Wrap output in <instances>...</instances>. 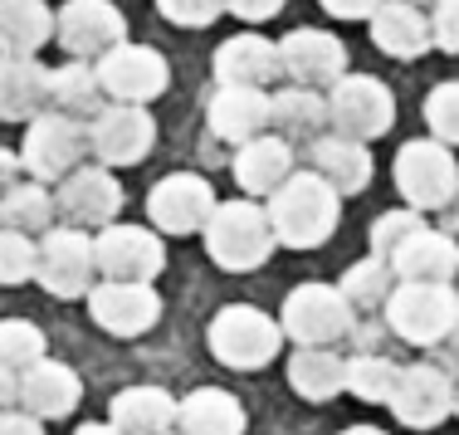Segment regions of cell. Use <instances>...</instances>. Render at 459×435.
<instances>
[{"label":"cell","instance_id":"obj_53","mask_svg":"<svg viewBox=\"0 0 459 435\" xmlns=\"http://www.w3.org/2000/svg\"><path fill=\"white\" fill-rule=\"evenodd\" d=\"M455 416H459V396H455Z\"/></svg>","mask_w":459,"mask_h":435},{"label":"cell","instance_id":"obj_17","mask_svg":"<svg viewBox=\"0 0 459 435\" xmlns=\"http://www.w3.org/2000/svg\"><path fill=\"white\" fill-rule=\"evenodd\" d=\"M157 147V117L147 108H127V103H108L103 113L89 123V152L98 167H137L147 152Z\"/></svg>","mask_w":459,"mask_h":435},{"label":"cell","instance_id":"obj_35","mask_svg":"<svg viewBox=\"0 0 459 435\" xmlns=\"http://www.w3.org/2000/svg\"><path fill=\"white\" fill-rule=\"evenodd\" d=\"M396 377H401V367L391 362V357H381V352L347 357V391H352L357 401H391Z\"/></svg>","mask_w":459,"mask_h":435},{"label":"cell","instance_id":"obj_22","mask_svg":"<svg viewBox=\"0 0 459 435\" xmlns=\"http://www.w3.org/2000/svg\"><path fill=\"white\" fill-rule=\"evenodd\" d=\"M205 123L215 137L245 147L269 133V93L264 89H215L205 103Z\"/></svg>","mask_w":459,"mask_h":435},{"label":"cell","instance_id":"obj_41","mask_svg":"<svg viewBox=\"0 0 459 435\" xmlns=\"http://www.w3.org/2000/svg\"><path fill=\"white\" fill-rule=\"evenodd\" d=\"M430 35L445 54H459V0H435L430 10Z\"/></svg>","mask_w":459,"mask_h":435},{"label":"cell","instance_id":"obj_43","mask_svg":"<svg viewBox=\"0 0 459 435\" xmlns=\"http://www.w3.org/2000/svg\"><path fill=\"white\" fill-rule=\"evenodd\" d=\"M318 5L333 20H371L381 5H386V0H318Z\"/></svg>","mask_w":459,"mask_h":435},{"label":"cell","instance_id":"obj_11","mask_svg":"<svg viewBox=\"0 0 459 435\" xmlns=\"http://www.w3.org/2000/svg\"><path fill=\"white\" fill-rule=\"evenodd\" d=\"M35 284L54 293V299H89L98 284L93 235L54 225L45 240L35 245Z\"/></svg>","mask_w":459,"mask_h":435},{"label":"cell","instance_id":"obj_50","mask_svg":"<svg viewBox=\"0 0 459 435\" xmlns=\"http://www.w3.org/2000/svg\"><path fill=\"white\" fill-rule=\"evenodd\" d=\"M445 211H450V231H459V196H455L450 205H445ZM450 231H445V235H450Z\"/></svg>","mask_w":459,"mask_h":435},{"label":"cell","instance_id":"obj_52","mask_svg":"<svg viewBox=\"0 0 459 435\" xmlns=\"http://www.w3.org/2000/svg\"><path fill=\"white\" fill-rule=\"evenodd\" d=\"M406 5H415V10H425V5H435V0H406Z\"/></svg>","mask_w":459,"mask_h":435},{"label":"cell","instance_id":"obj_12","mask_svg":"<svg viewBox=\"0 0 459 435\" xmlns=\"http://www.w3.org/2000/svg\"><path fill=\"white\" fill-rule=\"evenodd\" d=\"M123 181L113 177L108 167H79L69 171V177L54 187V215H59L69 231H108V225H117V215H123Z\"/></svg>","mask_w":459,"mask_h":435},{"label":"cell","instance_id":"obj_38","mask_svg":"<svg viewBox=\"0 0 459 435\" xmlns=\"http://www.w3.org/2000/svg\"><path fill=\"white\" fill-rule=\"evenodd\" d=\"M420 231H425V215L420 211H406V205H401V211H381L377 221H371V255L391 265V255H396L411 235H420Z\"/></svg>","mask_w":459,"mask_h":435},{"label":"cell","instance_id":"obj_1","mask_svg":"<svg viewBox=\"0 0 459 435\" xmlns=\"http://www.w3.org/2000/svg\"><path fill=\"white\" fill-rule=\"evenodd\" d=\"M269 225H274V240L289 249H318L333 240L337 221H342V196L327 187L313 171H293L283 187L269 196Z\"/></svg>","mask_w":459,"mask_h":435},{"label":"cell","instance_id":"obj_29","mask_svg":"<svg viewBox=\"0 0 459 435\" xmlns=\"http://www.w3.org/2000/svg\"><path fill=\"white\" fill-rule=\"evenodd\" d=\"M245 406L221 387H201L177 401V431L181 435H245Z\"/></svg>","mask_w":459,"mask_h":435},{"label":"cell","instance_id":"obj_37","mask_svg":"<svg viewBox=\"0 0 459 435\" xmlns=\"http://www.w3.org/2000/svg\"><path fill=\"white\" fill-rule=\"evenodd\" d=\"M45 357V333L30 318H0V362L10 372H25Z\"/></svg>","mask_w":459,"mask_h":435},{"label":"cell","instance_id":"obj_23","mask_svg":"<svg viewBox=\"0 0 459 435\" xmlns=\"http://www.w3.org/2000/svg\"><path fill=\"white\" fill-rule=\"evenodd\" d=\"M367 30H371V45L381 54H391V59H420L425 49H435L430 15L406 5V0H386V5L367 20Z\"/></svg>","mask_w":459,"mask_h":435},{"label":"cell","instance_id":"obj_32","mask_svg":"<svg viewBox=\"0 0 459 435\" xmlns=\"http://www.w3.org/2000/svg\"><path fill=\"white\" fill-rule=\"evenodd\" d=\"M269 127H279V137H313L318 143L323 127H327V98L323 93H308V89H279L269 93Z\"/></svg>","mask_w":459,"mask_h":435},{"label":"cell","instance_id":"obj_15","mask_svg":"<svg viewBox=\"0 0 459 435\" xmlns=\"http://www.w3.org/2000/svg\"><path fill=\"white\" fill-rule=\"evenodd\" d=\"M279 64H283L293 89L323 93V89H333V83L347 79V45L333 30L303 25V30H289V35L279 39Z\"/></svg>","mask_w":459,"mask_h":435},{"label":"cell","instance_id":"obj_44","mask_svg":"<svg viewBox=\"0 0 459 435\" xmlns=\"http://www.w3.org/2000/svg\"><path fill=\"white\" fill-rule=\"evenodd\" d=\"M0 435H45V426L25 411H0Z\"/></svg>","mask_w":459,"mask_h":435},{"label":"cell","instance_id":"obj_3","mask_svg":"<svg viewBox=\"0 0 459 435\" xmlns=\"http://www.w3.org/2000/svg\"><path fill=\"white\" fill-rule=\"evenodd\" d=\"M205 343H211V357L230 372H259L279 357L283 328L255 303H225L205 328Z\"/></svg>","mask_w":459,"mask_h":435},{"label":"cell","instance_id":"obj_2","mask_svg":"<svg viewBox=\"0 0 459 435\" xmlns=\"http://www.w3.org/2000/svg\"><path fill=\"white\" fill-rule=\"evenodd\" d=\"M279 249L269 211L259 201H221L205 225V255L230 274H249Z\"/></svg>","mask_w":459,"mask_h":435},{"label":"cell","instance_id":"obj_18","mask_svg":"<svg viewBox=\"0 0 459 435\" xmlns=\"http://www.w3.org/2000/svg\"><path fill=\"white\" fill-rule=\"evenodd\" d=\"M89 318L113 338H142L161 323V293L152 284H103L89 293Z\"/></svg>","mask_w":459,"mask_h":435},{"label":"cell","instance_id":"obj_33","mask_svg":"<svg viewBox=\"0 0 459 435\" xmlns=\"http://www.w3.org/2000/svg\"><path fill=\"white\" fill-rule=\"evenodd\" d=\"M54 191L39 187V181H20V187H10L5 196H0V225L15 235H30V240H45V235L54 231Z\"/></svg>","mask_w":459,"mask_h":435},{"label":"cell","instance_id":"obj_34","mask_svg":"<svg viewBox=\"0 0 459 435\" xmlns=\"http://www.w3.org/2000/svg\"><path fill=\"white\" fill-rule=\"evenodd\" d=\"M396 284H401V279L391 274V265H386V259L367 255V259H357V265L347 269V274H342V284H337V289L347 293V303H352V309L377 313V309H386V299L396 293Z\"/></svg>","mask_w":459,"mask_h":435},{"label":"cell","instance_id":"obj_26","mask_svg":"<svg viewBox=\"0 0 459 435\" xmlns=\"http://www.w3.org/2000/svg\"><path fill=\"white\" fill-rule=\"evenodd\" d=\"M108 426L117 435H171L177 426V396L167 387H127L113 396Z\"/></svg>","mask_w":459,"mask_h":435},{"label":"cell","instance_id":"obj_21","mask_svg":"<svg viewBox=\"0 0 459 435\" xmlns=\"http://www.w3.org/2000/svg\"><path fill=\"white\" fill-rule=\"evenodd\" d=\"M391 274H396L401 284H455V274H459V240L425 225L420 235H411V240L391 255Z\"/></svg>","mask_w":459,"mask_h":435},{"label":"cell","instance_id":"obj_48","mask_svg":"<svg viewBox=\"0 0 459 435\" xmlns=\"http://www.w3.org/2000/svg\"><path fill=\"white\" fill-rule=\"evenodd\" d=\"M381 333H386V323H357V328H352V338H357V347H362V352H371Z\"/></svg>","mask_w":459,"mask_h":435},{"label":"cell","instance_id":"obj_47","mask_svg":"<svg viewBox=\"0 0 459 435\" xmlns=\"http://www.w3.org/2000/svg\"><path fill=\"white\" fill-rule=\"evenodd\" d=\"M435 352H440V367H445V372H459V323L450 328V338L435 347Z\"/></svg>","mask_w":459,"mask_h":435},{"label":"cell","instance_id":"obj_10","mask_svg":"<svg viewBox=\"0 0 459 435\" xmlns=\"http://www.w3.org/2000/svg\"><path fill=\"white\" fill-rule=\"evenodd\" d=\"M93 259L103 284H152L167 269V245L152 225H108L93 235Z\"/></svg>","mask_w":459,"mask_h":435},{"label":"cell","instance_id":"obj_31","mask_svg":"<svg viewBox=\"0 0 459 435\" xmlns=\"http://www.w3.org/2000/svg\"><path fill=\"white\" fill-rule=\"evenodd\" d=\"M49 103H54V113H64V117H93L103 113V89H98V74H93V64H83V59H69V64H59V69H49Z\"/></svg>","mask_w":459,"mask_h":435},{"label":"cell","instance_id":"obj_30","mask_svg":"<svg viewBox=\"0 0 459 435\" xmlns=\"http://www.w3.org/2000/svg\"><path fill=\"white\" fill-rule=\"evenodd\" d=\"M289 387L303 401H333L337 391H347V357H337L333 347H299L289 357Z\"/></svg>","mask_w":459,"mask_h":435},{"label":"cell","instance_id":"obj_19","mask_svg":"<svg viewBox=\"0 0 459 435\" xmlns=\"http://www.w3.org/2000/svg\"><path fill=\"white\" fill-rule=\"evenodd\" d=\"M211 69H215V89H264L269 93V83L283 74V64H279V45L245 30V35H230L211 54Z\"/></svg>","mask_w":459,"mask_h":435},{"label":"cell","instance_id":"obj_45","mask_svg":"<svg viewBox=\"0 0 459 435\" xmlns=\"http://www.w3.org/2000/svg\"><path fill=\"white\" fill-rule=\"evenodd\" d=\"M20 177H25V167H20V152L0 147V196H5L10 187H20Z\"/></svg>","mask_w":459,"mask_h":435},{"label":"cell","instance_id":"obj_14","mask_svg":"<svg viewBox=\"0 0 459 435\" xmlns=\"http://www.w3.org/2000/svg\"><path fill=\"white\" fill-rule=\"evenodd\" d=\"M215 187L195 171H171L147 191V215L157 235H205L215 215Z\"/></svg>","mask_w":459,"mask_h":435},{"label":"cell","instance_id":"obj_24","mask_svg":"<svg viewBox=\"0 0 459 435\" xmlns=\"http://www.w3.org/2000/svg\"><path fill=\"white\" fill-rule=\"evenodd\" d=\"M49 108V69L39 59L0 54V123H35Z\"/></svg>","mask_w":459,"mask_h":435},{"label":"cell","instance_id":"obj_13","mask_svg":"<svg viewBox=\"0 0 459 435\" xmlns=\"http://www.w3.org/2000/svg\"><path fill=\"white\" fill-rule=\"evenodd\" d=\"M54 39L69 59L98 64L108 49L127 45V15L113 0H64V10L54 15Z\"/></svg>","mask_w":459,"mask_h":435},{"label":"cell","instance_id":"obj_27","mask_svg":"<svg viewBox=\"0 0 459 435\" xmlns=\"http://www.w3.org/2000/svg\"><path fill=\"white\" fill-rule=\"evenodd\" d=\"M289 177H293V143H283V137L264 133L235 152V181L249 201L255 196H274Z\"/></svg>","mask_w":459,"mask_h":435},{"label":"cell","instance_id":"obj_5","mask_svg":"<svg viewBox=\"0 0 459 435\" xmlns=\"http://www.w3.org/2000/svg\"><path fill=\"white\" fill-rule=\"evenodd\" d=\"M381 323L411 347H440L459 323V289L455 284H396L381 309Z\"/></svg>","mask_w":459,"mask_h":435},{"label":"cell","instance_id":"obj_36","mask_svg":"<svg viewBox=\"0 0 459 435\" xmlns=\"http://www.w3.org/2000/svg\"><path fill=\"white\" fill-rule=\"evenodd\" d=\"M420 113H425V127H430L435 143L455 152V147H459V79L435 83V89L425 93Z\"/></svg>","mask_w":459,"mask_h":435},{"label":"cell","instance_id":"obj_6","mask_svg":"<svg viewBox=\"0 0 459 435\" xmlns=\"http://www.w3.org/2000/svg\"><path fill=\"white\" fill-rule=\"evenodd\" d=\"M391 181H396L406 211H445L459 196V161L450 147H440L435 137H415L396 152L391 161Z\"/></svg>","mask_w":459,"mask_h":435},{"label":"cell","instance_id":"obj_49","mask_svg":"<svg viewBox=\"0 0 459 435\" xmlns=\"http://www.w3.org/2000/svg\"><path fill=\"white\" fill-rule=\"evenodd\" d=\"M74 435H117L113 426H108V421H89V426H79Z\"/></svg>","mask_w":459,"mask_h":435},{"label":"cell","instance_id":"obj_42","mask_svg":"<svg viewBox=\"0 0 459 435\" xmlns=\"http://www.w3.org/2000/svg\"><path fill=\"white\" fill-rule=\"evenodd\" d=\"M283 5H289V0H225L230 15H235V20H249V25H259V20H274Z\"/></svg>","mask_w":459,"mask_h":435},{"label":"cell","instance_id":"obj_7","mask_svg":"<svg viewBox=\"0 0 459 435\" xmlns=\"http://www.w3.org/2000/svg\"><path fill=\"white\" fill-rule=\"evenodd\" d=\"M323 98H327V127H333V137H347V143L367 147L371 137H386L391 123H396V93L377 74H347Z\"/></svg>","mask_w":459,"mask_h":435},{"label":"cell","instance_id":"obj_28","mask_svg":"<svg viewBox=\"0 0 459 435\" xmlns=\"http://www.w3.org/2000/svg\"><path fill=\"white\" fill-rule=\"evenodd\" d=\"M54 39V10L45 0H0V54L35 59Z\"/></svg>","mask_w":459,"mask_h":435},{"label":"cell","instance_id":"obj_20","mask_svg":"<svg viewBox=\"0 0 459 435\" xmlns=\"http://www.w3.org/2000/svg\"><path fill=\"white\" fill-rule=\"evenodd\" d=\"M83 401V382L74 367L54 362V357H39L35 367H25L20 372V406H25V416L35 421H64L74 416Z\"/></svg>","mask_w":459,"mask_h":435},{"label":"cell","instance_id":"obj_9","mask_svg":"<svg viewBox=\"0 0 459 435\" xmlns=\"http://www.w3.org/2000/svg\"><path fill=\"white\" fill-rule=\"evenodd\" d=\"M83 152H89V127L74 123L64 113H39L35 123L25 127V143H20V167H25L30 181L39 187H59L69 171L83 167Z\"/></svg>","mask_w":459,"mask_h":435},{"label":"cell","instance_id":"obj_8","mask_svg":"<svg viewBox=\"0 0 459 435\" xmlns=\"http://www.w3.org/2000/svg\"><path fill=\"white\" fill-rule=\"evenodd\" d=\"M93 74H98V89H103V98L127 103V108H147L152 98H161V93L171 89L167 54L152 49V45H137V39L108 49L103 59L93 64Z\"/></svg>","mask_w":459,"mask_h":435},{"label":"cell","instance_id":"obj_16","mask_svg":"<svg viewBox=\"0 0 459 435\" xmlns=\"http://www.w3.org/2000/svg\"><path fill=\"white\" fill-rule=\"evenodd\" d=\"M455 396H459V387L450 382V372L445 367H435V362H411V367H401V377H396V391H391V416L401 421V426H411V431H435L440 421H450L455 416Z\"/></svg>","mask_w":459,"mask_h":435},{"label":"cell","instance_id":"obj_4","mask_svg":"<svg viewBox=\"0 0 459 435\" xmlns=\"http://www.w3.org/2000/svg\"><path fill=\"white\" fill-rule=\"evenodd\" d=\"M279 328H283V338H293L299 347H333V343L352 338L357 309L347 303V293L337 284L308 279V284L289 289L283 313H279Z\"/></svg>","mask_w":459,"mask_h":435},{"label":"cell","instance_id":"obj_40","mask_svg":"<svg viewBox=\"0 0 459 435\" xmlns=\"http://www.w3.org/2000/svg\"><path fill=\"white\" fill-rule=\"evenodd\" d=\"M157 10L161 20H171L181 30H205L225 15V0H157Z\"/></svg>","mask_w":459,"mask_h":435},{"label":"cell","instance_id":"obj_25","mask_svg":"<svg viewBox=\"0 0 459 435\" xmlns=\"http://www.w3.org/2000/svg\"><path fill=\"white\" fill-rule=\"evenodd\" d=\"M308 161H313V177H323L337 196H362L371 187V147L362 143H347V137H318L308 147Z\"/></svg>","mask_w":459,"mask_h":435},{"label":"cell","instance_id":"obj_51","mask_svg":"<svg viewBox=\"0 0 459 435\" xmlns=\"http://www.w3.org/2000/svg\"><path fill=\"white\" fill-rule=\"evenodd\" d=\"M342 435H386V431H377V426H347Z\"/></svg>","mask_w":459,"mask_h":435},{"label":"cell","instance_id":"obj_39","mask_svg":"<svg viewBox=\"0 0 459 435\" xmlns=\"http://www.w3.org/2000/svg\"><path fill=\"white\" fill-rule=\"evenodd\" d=\"M35 279V240L0 225V284H25Z\"/></svg>","mask_w":459,"mask_h":435},{"label":"cell","instance_id":"obj_46","mask_svg":"<svg viewBox=\"0 0 459 435\" xmlns=\"http://www.w3.org/2000/svg\"><path fill=\"white\" fill-rule=\"evenodd\" d=\"M20 401V372H10L5 362H0V411H10Z\"/></svg>","mask_w":459,"mask_h":435}]
</instances>
